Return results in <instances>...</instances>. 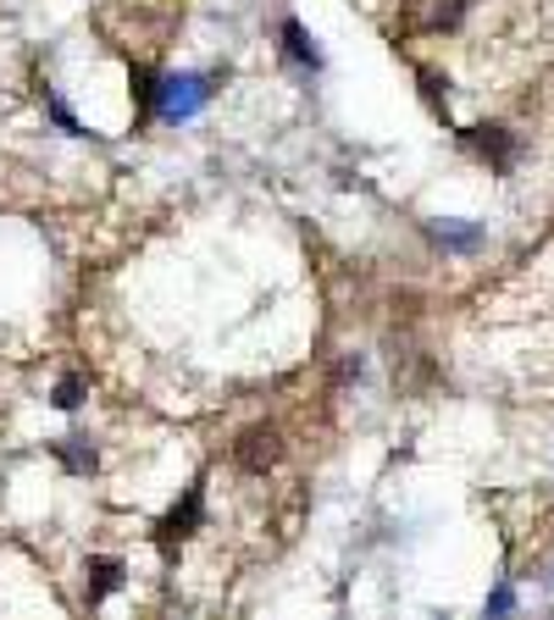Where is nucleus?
I'll return each instance as SVG.
<instances>
[{
  "instance_id": "10",
  "label": "nucleus",
  "mask_w": 554,
  "mask_h": 620,
  "mask_svg": "<svg viewBox=\"0 0 554 620\" xmlns=\"http://www.w3.org/2000/svg\"><path fill=\"white\" fill-rule=\"evenodd\" d=\"M45 106H51V117H56V128H62V133H84V128H78V117H73L56 95H45Z\"/></svg>"
},
{
  "instance_id": "12",
  "label": "nucleus",
  "mask_w": 554,
  "mask_h": 620,
  "mask_svg": "<svg viewBox=\"0 0 554 620\" xmlns=\"http://www.w3.org/2000/svg\"><path fill=\"white\" fill-rule=\"evenodd\" d=\"M549 587H554V576H549Z\"/></svg>"
},
{
  "instance_id": "5",
  "label": "nucleus",
  "mask_w": 554,
  "mask_h": 620,
  "mask_svg": "<svg viewBox=\"0 0 554 620\" xmlns=\"http://www.w3.org/2000/svg\"><path fill=\"white\" fill-rule=\"evenodd\" d=\"M277 40H284V51H289V62H300V67H311V73L322 67V51H317V40L306 34V23H295V18H289L284 29H277Z\"/></svg>"
},
{
  "instance_id": "4",
  "label": "nucleus",
  "mask_w": 554,
  "mask_h": 620,
  "mask_svg": "<svg viewBox=\"0 0 554 620\" xmlns=\"http://www.w3.org/2000/svg\"><path fill=\"white\" fill-rule=\"evenodd\" d=\"M200 516H206V494H200V488H189V494H184V505H178V510L162 521V543L173 549L178 538H189V532L200 527Z\"/></svg>"
},
{
  "instance_id": "6",
  "label": "nucleus",
  "mask_w": 554,
  "mask_h": 620,
  "mask_svg": "<svg viewBox=\"0 0 554 620\" xmlns=\"http://www.w3.org/2000/svg\"><path fill=\"white\" fill-rule=\"evenodd\" d=\"M433 244H444L455 255H472V250H483V228L477 222H439L433 228Z\"/></svg>"
},
{
  "instance_id": "11",
  "label": "nucleus",
  "mask_w": 554,
  "mask_h": 620,
  "mask_svg": "<svg viewBox=\"0 0 554 620\" xmlns=\"http://www.w3.org/2000/svg\"><path fill=\"white\" fill-rule=\"evenodd\" d=\"M505 609H516V593H510V587H494V598H488V615H505Z\"/></svg>"
},
{
  "instance_id": "9",
  "label": "nucleus",
  "mask_w": 554,
  "mask_h": 620,
  "mask_svg": "<svg viewBox=\"0 0 554 620\" xmlns=\"http://www.w3.org/2000/svg\"><path fill=\"white\" fill-rule=\"evenodd\" d=\"M84 405V377H62L56 383V410H78Z\"/></svg>"
},
{
  "instance_id": "1",
  "label": "nucleus",
  "mask_w": 554,
  "mask_h": 620,
  "mask_svg": "<svg viewBox=\"0 0 554 620\" xmlns=\"http://www.w3.org/2000/svg\"><path fill=\"white\" fill-rule=\"evenodd\" d=\"M211 84H217V73H178V78H167V84H162V100H156V117H162V122H189V117H200L206 100L217 95Z\"/></svg>"
},
{
  "instance_id": "8",
  "label": "nucleus",
  "mask_w": 554,
  "mask_h": 620,
  "mask_svg": "<svg viewBox=\"0 0 554 620\" xmlns=\"http://www.w3.org/2000/svg\"><path fill=\"white\" fill-rule=\"evenodd\" d=\"M56 454H62L67 472H78V477H89V472H95V449H89L84 438H62V443H56Z\"/></svg>"
},
{
  "instance_id": "2",
  "label": "nucleus",
  "mask_w": 554,
  "mask_h": 620,
  "mask_svg": "<svg viewBox=\"0 0 554 620\" xmlns=\"http://www.w3.org/2000/svg\"><path fill=\"white\" fill-rule=\"evenodd\" d=\"M472 139V150L483 155V162L499 173V178H510L516 173V155H521V139L510 133V128H494V122H483V128H472L466 133Z\"/></svg>"
},
{
  "instance_id": "3",
  "label": "nucleus",
  "mask_w": 554,
  "mask_h": 620,
  "mask_svg": "<svg viewBox=\"0 0 554 620\" xmlns=\"http://www.w3.org/2000/svg\"><path fill=\"white\" fill-rule=\"evenodd\" d=\"M277 454H284V438H277V427H250L233 449V460L244 465V472L266 477V465H277Z\"/></svg>"
},
{
  "instance_id": "7",
  "label": "nucleus",
  "mask_w": 554,
  "mask_h": 620,
  "mask_svg": "<svg viewBox=\"0 0 554 620\" xmlns=\"http://www.w3.org/2000/svg\"><path fill=\"white\" fill-rule=\"evenodd\" d=\"M89 576H95V582H89V593H84V598H89V604H100L111 587H122V560H95V565H89Z\"/></svg>"
}]
</instances>
